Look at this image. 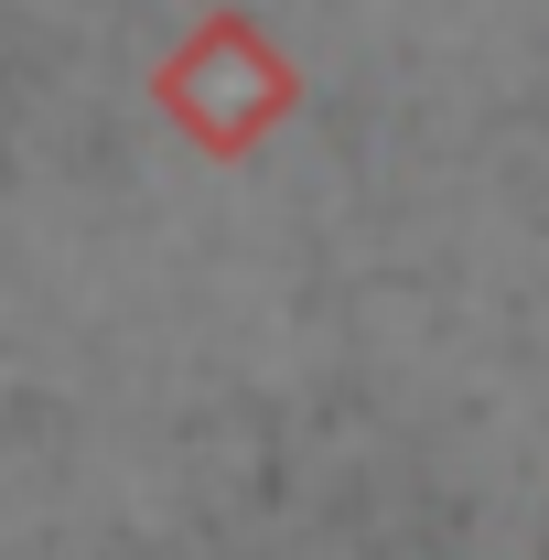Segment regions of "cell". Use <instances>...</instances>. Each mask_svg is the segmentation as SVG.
I'll return each instance as SVG.
<instances>
[{
    "mask_svg": "<svg viewBox=\"0 0 549 560\" xmlns=\"http://www.w3.org/2000/svg\"><path fill=\"white\" fill-rule=\"evenodd\" d=\"M291 97H302V75H291V55H280L248 11H215L206 33H195V44L162 66V108L206 140L215 162L259 151V140L291 119Z\"/></svg>",
    "mask_w": 549,
    "mask_h": 560,
    "instance_id": "cell-1",
    "label": "cell"
}]
</instances>
